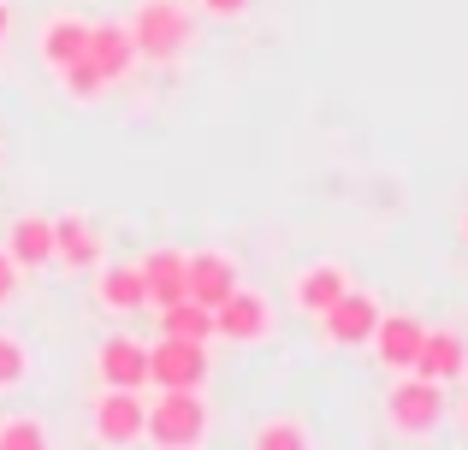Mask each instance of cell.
<instances>
[{
    "label": "cell",
    "instance_id": "cell-25",
    "mask_svg": "<svg viewBox=\"0 0 468 450\" xmlns=\"http://www.w3.org/2000/svg\"><path fill=\"white\" fill-rule=\"evenodd\" d=\"M207 12H214V18H243V12H250V0H202Z\"/></svg>",
    "mask_w": 468,
    "mask_h": 450
},
{
    "label": "cell",
    "instance_id": "cell-14",
    "mask_svg": "<svg viewBox=\"0 0 468 450\" xmlns=\"http://www.w3.org/2000/svg\"><path fill=\"white\" fill-rule=\"evenodd\" d=\"M95 297H101V309H113V314H137L143 302H149V285H143V267H95Z\"/></svg>",
    "mask_w": 468,
    "mask_h": 450
},
{
    "label": "cell",
    "instance_id": "cell-21",
    "mask_svg": "<svg viewBox=\"0 0 468 450\" xmlns=\"http://www.w3.org/2000/svg\"><path fill=\"white\" fill-rule=\"evenodd\" d=\"M59 78H66V89L78 95V101H95V95L107 89V78L95 71V59H90V54H78V59H71L66 71H59Z\"/></svg>",
    "mask_w": 468,
    "mask_h": 450
},
{
    "label": "cell",
    "instance_id": "cell-18",
    "mask_svg": "<svg viewBox=\"0 0 468 450\" xmlns=\"http://www.w3.org/2000/svg\"><path fill=\"white\" fill-rule=\"evenodd\" d=\"M83 42H90V24L71 18V12H59V18H48V30H42V59L54 71H66L71 59L83 54Z\"/></svg>",
    "mask_w": 468,
    "mask_h": 450
},
{
    "label": "cell",
    "instance_id": "cell-16",
    "mask_svg": "<svg viewBox=\"0 0 468 450\" xmlns=\"http://www.w3.org/2000/svg\"><path fill=\"white\" fill-rule=\"evenodd\" d=\"M463 361H468V350H463V338L457 332H427L421 338V356H415V368L410 373H421V380H457L463 373Z\"/></svg>",
    "mask_w": 468,
    "mask_h": 450
},
{
    "label": "cell",
    "instance_id": "cell-3",
    "mask_svg": "<svg viewBox=\"0 0 468 450\" xmlns=\"http://www.w3.org/2000/svg\"><path fill=\"white\" fill-rule=\"evenodd\" d=\"M202 380H207V344L160 332V344L149 350V385H160V392H202Z\"/></svg>",
    "mask_w": 468,
    "mask_h": 450
},
{
    "label": "cell",
    "instance_id": "cell-20",
    "mask_svg": "<svg viewBox=\"0 0 468 450\" xmlns=\"http://www.w3.org/2000/svg\"><path fill=\"white\" fill-rule=\"evenodd\" d=\"M24 373H30V350H24L12 332H0V392H18Z\"/></svg>",
    "mask_w": 468,
    "mask_h": 450
},
{
    "label": "cell",
    "instance_id": "cell-19",
    "mask_svg": "<svg viewBox=\"0 0 468 450\" xmlns=\"http://www.w3.org/2000/svg\"><path fill=\"white\" fill-rule=\"evenodd\" d=\"M160 332L207 344V338H214V309H202L196 297H178V302H166V309H160Z\"/></svg>",
    "mask_w": 468,
    "mask_h": 450
},
{
    "label": "cell",
    "instance_id": "cell-5",
    "mask_svg": "<svg viewBox=\"0 0 468 450\" xmlns=\"http://www.w3.org/2000/svg\"><path fill=\"white\" fill-rule=\"evenodd\" d=\"M143 427H149V403H143V392H131V385H107V392L95 397V439H101V445H137Z\"/></svg>",
    "mask_w": 468,
    "mask_h": 450
},
{
    "label": "cell",
    "instance_id": "cell-22",
    "mask_svg": "<svg viewBox=\"0 0 468 450\" xmlns=\"http://www.w3.org/2000/svg\"><path fill=\"white\" fill-rule=\"evenodd\" d=\"M255 445L261 450H309V433H303L297 421H267V427L255 433Z\"/></svg>",
    "mask_w": 468,
    "mask_h": 450
},
{
    "label": "cell",
    "instance_id": "cell-7",
    "mask_svg": "<svg viewBox=\"0 0 468 450\" xmlns=\"http://www.w3.org/2000/svg\"><path fill=\"white\" fill-rule=\"evenodd\" d=\"M320 320H326V338H332V344L356 350V344H367V338H374V326H379V302L367 297V290H344V297L332 302Z\"/></svg>",
    "mask_w": 468,
    "mask_h": 450
},
{
    "label": "cell",
    "instance_id": "cell-17",
    "mask_svg": "<svg viewBox=\"0 0 468 450\" xmlns=\"http://www.w3.org/2000/svg\"><path fill=\"white\" fill-rule=\"evenodd\" d=\"M143 285H149V302H178L184 297V255L178 249H149L143 255Z\"/></svg>",
    "mask_w": 468,
    "mask_h": 450
},
{
    "label": "cell",
    "instance_id": "cell-1",
    "mask_svg": "<svg viewBox=\"0 0 468 450\" xmlns=\"http://www.w3.org/2000/svg\"><path fill=\"white\" fill-rule=\"evenodd\" d=\"M386 421L398 439H427V433L445 421V385L439 380H421V373H410V380H398L386 392Z\"/></svg>",
    "mask_w": 468,
    "mask_h": 450
},
{
    "label": "cell",
    "instance_id": "cell-10",
    "mask_svg": "<svg viewBox=\"0 0 468 450\" xmlns=\"http://www.w3.org/2000/svg\"><path fill=\"white\" fill-rule=\"evenodd\" d=\"M421 338H427L421 320H410V314H379V326H374V338H367V344L379 350V361H386V368L410 373L415 356H421Z\"/></svg>",
    "mask_w": 468,
    "mask_h": 450
},
{
    "label": "cell",
    "instance_id": "cell-15",
    "mask_svg": "<svg viewBox=\"0 0 468 450\" xmlns=\"http://www.w3.org/2000/svg\"><path fill=\"white\" fill-rule=\"evenodd\" d=\"M344 290H350V273H344L338 261H314V267H303V273H297V309L326 314Z\"/></svg>",
    "mask_w": 468,
    "mask_h": 450
},
{
    "label": "cell",
    "instance_id": "cell-26",
    "mask_svg": "<svg viewBox=\"0 0 468 450\" xmlns=\"http://www.w3.org/2000/svg\"><path fill=\"white\" fill-rule=\"evenodd\" d=\"M6 36H12V12H6V0H0V47H6Z\"/></svg>",
    "mask_w": 468,
    "mask_h": 450
},
{
    "label": "cell",
    "instance_id": "cell-11",
    "mask_svg": "<svg viewBox=\"0 0 468 450\" xmlns=\"http://www.w3.org/2000/svg\"><path fill=\"white\" fill-rule=\"evenodd\" d=\"M95 373H101V385H131V392H143V385H149V350H143L137 338H107V344L95 350Z\"/></svg>",
    "mask_w": 468,
    "mask_h": 450
},
{
    "label": "cell",
    "instance_id": "cell-27",
    "mask_svg": "<svg viewBox=\"0 0 468 450\" xmlns=\"http://www.w3.org/2000/svg\"><path fill=\"white\" fill-rule=\"evenodd\" d=\"M463 237H468V214H463Z\"/></svg>",
    "mask_w": 468,
    "mask_h": 450
},
{
    "label": "cell",
    "instance_id": "cell-2",
    "mask_svg": "<svg viewBox=\"0 0 468 450\" xmlns=\"http://www.w3.org/2000/svg\"><path fill=\"white\" fill-rule=\"evenodd\" d=\"M143 439L166 445V450H184V445H202L207 439V409L196 392H160V403L149 409V427Z\"/></svg>",
    "mask_w": 468,
    "mask_h": 450
},
{
    "label": "cell",
    "instance_id": "cell-8",
    "mask_svg": "<svg viewBox=\"0 0 468 450\" xmlns=\"http://www.w3.org/2000/svg\"><path fill=\"white\" fill-rule=\"evenodd\" d=\"M54 261L71 267V273H90V267H101V261H107L101 231L83 220V214H59V220H54Z\"/></svg>",
    "mask_w": 468,
    "mask_h": 450
},
{
    "label": "cell",
    "instance_id": "cell-4",
    "mask_svg": "<svg viewBox=\"0 0 468 450\" xmlns=\"http://www.w3.org/2000/svg\"><path fill=\"white\" fill-rule=\"evenodd\" d=\"M131 42H137V59H154V66H166V59L178 54L184 42H190V18H184L172 0H149V6H137Z\"/></svg>",
    "mask_w": 468,
    "mask_h": 450
},
{
    "label": "cell",
    "instance_id": "cell-13",
    "mask_svg": "<svg viewBox=\"0 0 468 450\" xmlns=\"http://www.w3.org/2000/svg\"><path fill=\"white\" fill-rule=\"evenodd\" d=\"M6 255L24 267V273H42V267L54 261V220H42V214H24V220H12Z\"/></svg>",
    "mask_w": 468,
    "mask_h": 450
},
{
    "label": "cell",
    "instance_id": "cell-6",
    "mask_svg": "<svg viewBox=\"0 0 468 450\" xmlns=\"http://www.w3.org/2000/svg\"><path fill=\"white\" fill-rule=\"evenodd\" d=\"M238 290V261L219 249H196L184 255V297H196L202 309H219V302Z\"/></svg>",
    "mask_w": 468,
    "mask_h": 450
},
{
    "label": "cell",
    "instance_id": "cell-24",
    "mask_svg": "<svg viewBox=\"0 0 468 450\" xmlns=\"http://www.w3.org/2000/svg\"><path fill=\"white\" fill-rule=\"evenodd\" d=\"M18 285H24V267H18V261H12V255H6V249H0V309H6V302H12V297H18Z\"/></svg>",
    "mask_w": 468,
    "mask_h": 450
},
{
    "label": "cell",
    "instance_id": "cell-9",
    "mask_svg": "<svg viewBox=\"0 0 468 450\" xmlns=\"http://www.w3.org/2000/svg\"><path fill=\"white\" fill-rule=\"evenodd\" d=\"M214 332L231 338V344H261V338H267V297H255V290L238 285L214 309Z\"/></svg>",
    "mask_w": 468,
    "mask_h": 450
},
{
    "label": "cell",
    "instance_id": "cell-12",
    "mask_svg": "<svg viewBox=\"0 0 468 450\" xmlns=\"http://www.w3.org/2000/svg\"><path fill=\"white\" fill-rule=\"evenodd\" d=\"M83 54L95 59V71H101L107 83L125 78V71L137 66V42H131L125 24H90V42H83Z\"/></svg>",
    "mask_w": 468,
    "mask_h": 450
},
{
    "label": "cell",
    "instance_id": "cell-23",
    "mask_svg": "<svg viewBox=\"0 0 468 450\" xmlns=\"http://www.w3.org/2000/svg\"><path fill=\"white\" fill-rule=\"evenodd\" d=\"M42 445H48L42 421H6L0 427V450H42Z\"/></svg>",
    "mask_w": 468,
    "mask_h": 450
},
{
    "label": "cell",
    "instance_id": "cell-28",
    "mask_svg": "<svg viewBox=\"0 0 468 450\" xmlns=\"http://www.w3.org/2000/svg\"><path fill=\"white\" fill-rule=\"evenodd\" d=\"M463 373H468V361H463Z\"/></svg>",
    "mask_w": 468,
    "mask_h": 450
}]
</instances>
